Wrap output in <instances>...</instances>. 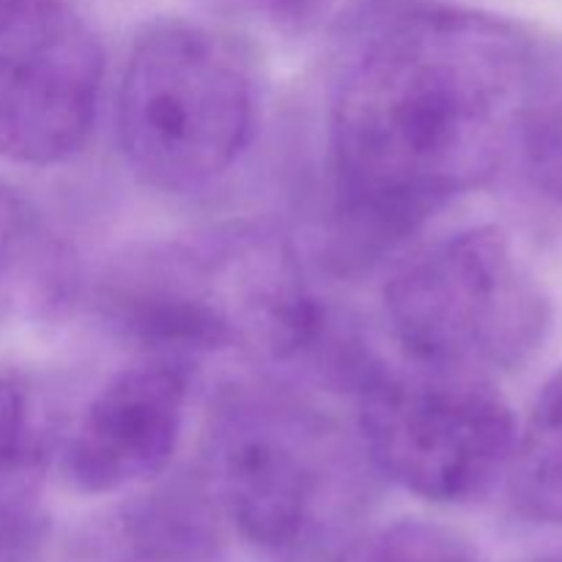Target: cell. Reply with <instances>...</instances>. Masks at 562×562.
Here are the masks:
<instances>
[{"label": "cell", "mask_w": 562, "mask_h": 562, "mask_svg": "<svg viewBox=\"0 0 562 562\" xmlns=\"http://www.w3.org/2000/svg\"><path fill=\"white\" fill-rule=\"evenodd\" d=\"M536 80V42L497 14L437 3L384 22L346 69L329 115L335 261H376L494 179Z\"/></svg>", "instance_id": "1"}, {"label": "cell", "mask_w": 562, "mask_h": 562, "mask_svg": "<svg viewBox=\"0 0 562 562\" xmlns=\"http://www.w3.org/2000/svg\"><path fill=\"white\" fill-rule=\"evenodd\" d=\"M362 442L278 387H231L206 434V477L236 530L283 562L346 554L373 497Z\"/></svg>", "instance_id": "2"}, {"label": "cell", "mask_w": 562, "mask_h": 562, "mask_svg": "<svg viewBox=\"0 0 562 562\" xmlns=\"http://www.w3.org/2000/svg\"><path fill=\"white\" fill-rule=\"evenodd\" d=\"M119 140L143 184L170 195L228 176L256 132V86L234 42L165 20L137 36L115 104Z\"/></svg>", "instance_id": "3"}, {"label": "cell", "mask_w": 562, "mask_h": 562, "mask_svg": "<svg viewBox=\"0 0 562 562\" xmlns=\"http://www.w3.org/2000/svg\"><path fill=\"white\" fill-rule=\"evenodd\" d=\"M384 316L415 368L492 382L541 349L552 307L508 234L477 225L412 258L384 289Z\"/></svg>", "instance_id": "4"}, {"label": "cell", "mask_w": 562, "mask_h": 562, "mask_svg": "<svg viewBox=\"0 0 562 562\" xmlns=\"http://www.w3.org/2000/svg\"><path fill=\"white\" fill-rule=\"evenodd\" d=\"M360 442L384 477L428 503L483 497L508 470L516 423L492 382L368 357L351 379Z\"/></svg>", "instance_id": "5"}, {"label": "cell", "mask_w": 562, "mask_h": 562, "mask_svg": "<svg viewBox=\"0 0 562 562\" xmlns=\"http://www.w3.org/2000/svg\"><path fill=\"white\" fill-rule=\"evenodd\" d=\"M97 33L64 0H0V157L58 165L86 146L102 93Z\"/></svg>", "instance_id": "6"}, {"label": "cell", "mask_w": 562, "mask_h": 562, "mask_svg": "<svg viewBox=\"0 0 562 562\" xmlns=\"http://www.w3.org/2000/svg\"><path fill=\"white\" fill-rule=\"evenodd\" d=\"M187 393L184 362L170 357L115 373L66 442V481L82 494H113L162 475L181 439Z\"/></svg>", "instance_id": "7"}, {"label": "cell", "mask_w": 562, "mask_h": 562, "mask_svg": "<svg viewBox=\"0 0 562 562\" xmlns=\"http://www.w3.org/2000/svg\"><path fill=\"white\" fill-rule=\"evenodd\" d=\"M71 256L27 198L0 181V318H49L69 305Z\"/></svg>", "instance_id": "8"}, {"label": "cell", "mask_w": 562, "mask_h": 562, "mask_svg": "<svg viewBox=\"0 0 562 562\" xmlns=\"http://www.w3.org/2000/svg\"><path fill=\"white\" fill-rule=\"evenodd\" d=\"M47 445L27 390L0 376V562H25L44 538Z\"/></svg>", "instance_id": "9"}, {"label": "cell", "mask_w": 562, "mask_h": 562, "mask_svg": "<svg viewBox=\"0 0 562 562\" xmlns=\"http://www.w3.org/2000/svg\"><path fill=\"white\" fill-rule=\"evenodd\" d=\"M505 477L516 514L538 525H562V366L538 393Z\"/></svg>", "instance_id": "10"}, {"label": "cell", "mask_w": 562, "mask_h": 562, "mask_svg": "<svg viewBox=\"0 0 562 562\" xmlns=\"http://www.w3.org/2000/svg\"><path fill=\"white\" fill-rule=\"evenodd\" d=\"M115 562H217L206 494L176 486L132 508Z\"/></svg>", "instance_id": "11"}, {"label": "cell", "mask_w": 562, "mask_h": 562, "mask_svg": "<svg viewBox=\"0 0 562 562\" xmlns=\"http://www.w3.org/2000/svg\"><path fill=\"white\" fill-rule=\"evenodd\" d=\"M508 165H514L516 187L530 217L549 236L562 239V93L532 97Z\"/></svg>", "instance_id": "12"}, {"label": "cell", "mask_w": 562, "mask_h": 562, "mask_svg": "<svg viewBox=\"0 0 562 562\" xmlns=\"http://www.w3.org/2000/svg\"><path fill=\"white\" fill-rule=\"evenodd\" d=\"M346 562H477L470 543L431 521H401L346 554Z\"/></svg>", "instance_id": "13"}, {"label": "cell", "mask_w": 562, "mask_h": 562, "mask_svg": "<svg viewBox=\"0 0 562 562\" xmlns=\"http://www.w3.org/2000/svg\"><path fill=\"white\" fill-rule=\"evenodd\" d=\"M252 11H261L267 20L280 27H305L318 20L329 0H241Z\"/></svg>", "instance_id": "14"}, {"label": "cell", "mask_w": 562, "mask_h": 562, "mask_svg": "<svg viewBox=\"0 0 562 562\" xmlns=\"http://www.w3.org/2000/svg\"><path fill=\"white\" fill-rule=\"evenodd\" d=\"M547 562H562V558H554V560H547Z\"/></svg>", "instance_id": "15"}]
</instances>
